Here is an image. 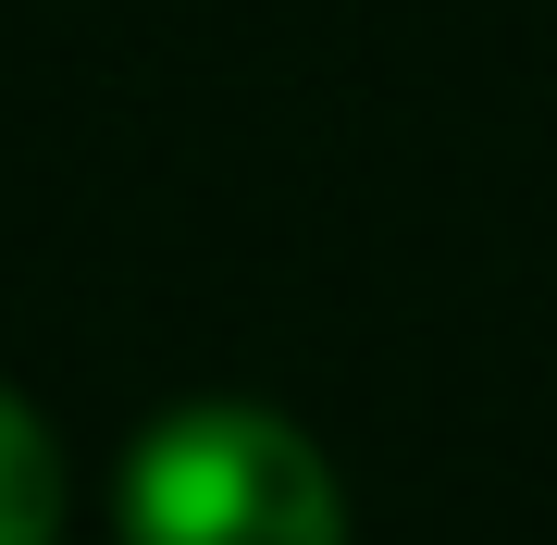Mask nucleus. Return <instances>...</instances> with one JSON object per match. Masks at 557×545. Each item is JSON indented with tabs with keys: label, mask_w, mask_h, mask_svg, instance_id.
<instances>
[{
	"label": "nucleus",
	"mask_w": 557,
	"mask_h": 545,
	"mask_svg": "<svg viewBox=\"0 0 557 545\" xmlns=\"http://www.w3.org/2000/svg\"><path fill=\"white\" fill-rule=\"evenodd\" d=\"M124 545H347L335 471L273 409H174L124 459Z\"/></svg>",
	"instance_id": "obj_1"
},
{
	"label": "nucleus",
	"mask_w": 557,
	"mask_h": 545,
	"mask_svg": "<svg viewBox=\"0 0 557 545\" xmlns=\"http://www.w3.org/2000/svg\"><path fill=\"white\" fill-rule=\"evenodd\" d=\"M50 533H62V446L0 384V545H50Z\"/></svg>",
	"instance_id": "obj_2"
}]
</instances>
